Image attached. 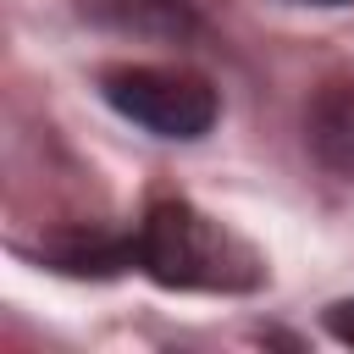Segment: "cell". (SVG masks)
<instances>
[{"instance_id":"2","label":"cell","mask_w":354,"mask_h":354,"mask_svg":"<svg viewBox=\"0 0 354 354\" xmlns=\"http://www.w3.org/2000/svg\"><path fill=\"white\" fill-rule=\"evenodd\" d=\"M100 88L127 122L149 127L155 138H205L216 122V88L177 66H111Z\"/></svg>"},{"instance_id":"5","label":"cell","mask_w":354,"mask_h":354,"mask_svg":"<svg viewBox=\"0 0 354 354\" xmlns=\"http://www.w3.org/2000/svg\"><path fill=\"white\" fill-rule=\"evenodd\" d=\"M50 260L61 271H77V277H111L122 266L138 260V238H100V232H72V238H55L50 243Z\"/></svg>"},{"instance_id":"7","label":"cell","mask_w":354,"mask_h":354,"mask_svg":"<svg viewBox=\"0 0 354 354\" xmlns=\"http://www.w3.org/2000/svg\"><path fill=\"white\" fill-rule=\"evenodd\" d=\"M299 6H348V0H299Z\"/></svg>"},{"instance_id":"4","label":"cell","mask_w":354,"mask_h":354,"mask_svg":"<svg viewBox=\"0 0 354 354\" xmlns=\"http://www.w3.org/2000/svg\"><path fill=\"white\" fill-rule=\"evenodd\" d=\"M88 17L122 28V33H144V39H177L188 33V11L177 0H83Z\"/></svg>"},{"instance_id":"3","label":"cell","mask_w":354,"mask_h":354,"mask_svg":"<svg viewBox=\"0 0 354 354\" xmlns=\"http://www.w3.org/2000/svg\"><path fill=\"white\" fill-rule=\"evenodd\" d=\"M304 133H310L315 160L354 183V77H332V83L315 88Z\"/></svg>"},{"instance_id":"6","label":"cell","mask_w":354,"mask_h":354,"mask_svg":"<svg viewBox=\"0 0 354 354\" xmlns=\"http://www.w3.org/2000/svg\"><path fill=\"white\" fill-rule=\"evenodd\" d=\"M326 326H332V337H337V343H354V299L332 304V310H326Z\"/></svg>"},{"instance_id":"1","label":"cell","mask_w":354,"mask_h":354,"mask_svg":"<svg viewBox=\"0 0 354 354\" xmlns=\"http://www.w3.org/2000/svg\"><path fill=\"white\" fill-rule=\"evenodd\" d=\"M138 266L166 288H254L260 260L205 210L160 199L138 227Z\"/></svg>"}]
</instances>
